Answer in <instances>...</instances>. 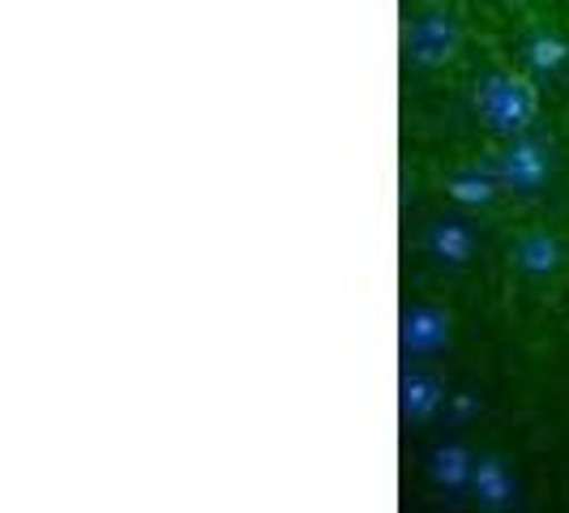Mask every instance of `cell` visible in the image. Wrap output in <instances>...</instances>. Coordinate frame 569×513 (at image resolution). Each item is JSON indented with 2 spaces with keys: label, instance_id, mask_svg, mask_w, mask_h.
Wrapping results in <instances>:
<instances>
[{
  "label": "cell",
  "instance_id": "6da1fadb",
  "mask_svg": "<svg viewBox=\"0 0 569 513\" xmlns=\"http://www.w3.org/2000/svg\"><path fill=\"white\" fill-rule=\"evenodd\" d=\"M476 103L485 108L492 129H522L531 120V112H536V94L522 82H510V78H488L480 86V99Z\"/></svg>",
  "mask_w": 569,
  "mask_h": 513
},
{
  "label": "cell",
  "instance_id": "7a4b0ae2",
  "mask_svg": "<svg viewBox=\"0 0 569 513\" xmlns=\"http://www.w3.org/2000/svg\"><path fill=\"white\" fill-rule=\"evenodd\" d=\"M458 48V27L446 18H420L411 27V52L420 64H437V60H450Z\"/></svg>",
  "mask_w": 569,
  "mask_h": 513
},
{
  "label": "cell",
  "instance_id": "3957f363",
  "mask_svg": "<svg viewBox=\"0 0 569 513\" xmlns=\"http://www.w3.org/2000/svg\"><path fill=\"white\" fill-rule=\"evenodd\" d=\"M402 339H407L411 351H437L441 342L450 339V321L437 313V309H411Z\"/></svg>",
  "mask_w": 569,
  "mask_h": 513
},
{
  "label": "cell",
  "instance_id": "277c9868",
  "mask_svg": "<svg viewBox=\"0 0 569 513\" xmlns=\"http://www.w3.org/2000/svg\"><path fill=\"white\" fill-rule=\"evenodd\" d=\"M557 261H561V249H557V240H552V235L531 231V235H522V240H518V265H522V270H531V274H548V270H557Z\"/></svg>",
  "mask_w": 569,
  "mask_h": 513
},
{
  "label": "cell",
  "instance_id": "5b68a950",
  "mask_svg": "<svg viewBox=\"0 0 569 513\" xmlns=\"http://www.w3.org/2000/svg\"><path fill=\"white\" fill-rule=\"evenodd\" d=\"M543 171H548V163H543V154L536 145H518V150H510V159H506V175H510L518 189H536L543 180Z\"/></svg>",
  "mask_w": 569,
  "mask_h": 513
},
{
  "label": "cell",
  "instance_id": "8992f818",
  "mask_svg": "<svg viewBox=\"0 0 569 513\" xmlns=\"http://www.w3.org/2000/svg\"><path fill=\"white\" fill-rule=\"evenodd\" d=\"M432 249H437V256L441 261H467V253H471V231L462 228V223H437L432 228Z\"/></svg>",
  "mask_w": 569,
  "mask_h": 513
},
{
  "label": "cell",
  "instance_id": "52a82bcc",
  "mask_svg": "<svg viewBox=\"0 0 569 513\" xmlns=\"http://www.w3.org/2000/svg\"><path fill=\"white\" fill-rule=\"evenodd\" d=\"M402 390H407V399H402V402H407V411H411L416 420L432 415V411H437V402H441V390H437L428 376H411Z\"/></svg>",
  "mask_w": 569,
  "mask_h": 513
},
{
  "label": "cell",
  "instance_id": "ba28073f",
  "mask_svg": "<svg viewBox=\"0 0 569 513\" xmlns=\"http://www.w3.org/2000/svg\"><path fill=\"white\" fill-rule=\"evenodd\" d=\"M566 43L561 39H548V34H540L536 43H531V64L536 69H557V64H566Z\"/></svg>",
  "mask_w": 569,
  "mask_h": 513
},
{
  "label": "cell",
  "instance_id": "9c48e42d",
  "mask_svg": "<svg viewBox=\"0 0 569 513\" xmlns=\"http://www.w3.org/2000/svg\"><path fill=\"white\" fill-rule=\"evenodd\" d=\"M455 198H462V201H488V184H485V180H455Z\"/></svg>",
  "mask_w": 569,
  "mask_h": 513
},
{
  "label": "cell",
  "instance_id": "30bf717a",
  "mask_svg": "<svg viewBox=\"0 0 569 513\" xmlns=\"http://www.w3.org/2000/svg\"><path fill=\"white\" fill-rule=\"evenodd\" d=\"M437 457L446 462V466H437V471H441V475L450 471V484H458V480L467 475V462H462V450H446V454H437Z\"/></svg>",
  "mask_w": 569,
  "mask_h": 513
}]
</instances>
